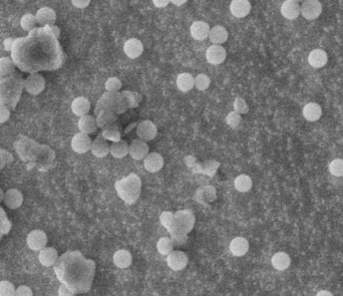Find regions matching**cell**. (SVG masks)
Returning a JSON list of instances; mask_svg holds the SVG:
<instances>
[{"instance_id": "obj_1", "label": "cell", "mask_w": 343, "mask_h": 296, "mask_svg": "<svg viewBox=\"0 0 343 296\" xmlns=\"http://www.w3.org/2000/svg\"><path fill=\"white\" fill-rule=\"evenodd\" d=\"M23 88L24 80L16 72L2 78L0 84V103L8 106L9 109H15Z\"/></svg>"}, {"instance_id": "obj_2", "label": "cell", "mask_w": 343, "mask_h": 296, "mask_svg": "<svg viewBox=\"0 0 343 296\" xmlns=\"http://www.w3.org/2000/svg\"><path fill=\"white\" fill-rule=\"evenodd\" d=\"M175 215L173 229L171 231L172 241L181 245L187 241V234L190 233L195 225V215L191 210H181Z\"/></svg>"}, {"instance_id": "obj_3", "label": "cell", "mask_w": 343, "mask_h": 296, "mask_svg": "<svg viewBox=\"0 0 343 296\" xmlns=\"http://www.w3.org/2000/svg\"><path fill=\"white\" fill-rule=\"evenodd\" d=\"M119 197L127 204H135L140 195L141 181L137 174H130L129 176L119 180L114 184Z\"/></svg>"}, {"instance_id": "obj_4", "label": "cell", "mask_w": 343, "mask_h": 296, "mask_svg": "<svg viewBox=\"0 0 343 296\" xmlns=\"http://www.w3.org/2000/svg\"><path fill=\"white\" fill-rule=\"evenodd\" d=\"M129 107L124 100L121 92L119 93H109L105 92L97 101L95 115L98 116L103 111H110L116 113L118 116L126 113Z\"/></svg>"}, {"instance_id": "obj_5", "label": "cell", "mask_w": 343, "mask_h": 296, "mask_svg": "<svg viewBox=\"0 0 343 296\" xmlns=\"http://www.w3.org/2000/svg\"><path fill=\"white\" fill-rule=\"evenodd\" d=\"M14 149L19 158L26 163H31L33 168L34 167V162L41 150V145L30 138L21 137L15 142Z\"/></svg>"}, {"instance_id": "obj_6", "label": "cell", "mask_w": 343, "mask_h": 296, "mask_svg": "<svg viewBox=\"0 0 343 296\" xmlns=\"http://www.w3.org/2000/svg\"><path fill=\"white\" fill-rule=\"evenodd\" d=\"M185 162L188 167H190L194 173H202L206 174L209 177H213L218 168L220 167V163L216 160H207L203 164H197L194 157L189 156L185 158Z\"/></svg>"}, {"instance_id": "obj_7", "label": "cell", "mask_w": 343, "mask_h": 296, "mask_svg": "<svg viewBox=\"0 0 343 296\" xmlns=\"http://www.w3.org/2000/svg\"><path fill=\"white\" fill-rule=\"evenodd\" d=\"M46 82L44 77L39 73H31L24 79L25 91L33 96L41 94L45 89Z\"/></svg>"}, {"instance_id": "obj_8", "label": "cell", "mask_w": 343, "mask_h": 296, "mask_svg": "<svg viewBox=\"0 0 343 296\" xmlns=\"http://www.w3.org/2000/svg\"><path fill=\"white\" fill-rule=\"evenodd\" d=\"M47 235L42 230H34L26 237L27 246L34 251H41L47 245Z\"/></svg>"}, {"instance_id": "obj_9", "label": "cell", "mask_w": 343, "mask_h": 296, "mask_svg": "<svg viewBox=\"0 0 343 296\" xmlns=\"http://www.w3.org/2000/svg\"><path fill=\"white\" fill-rule=\"evenodd\" d=\"M158 128L157 126L149 120L140 122L137 126V134L139 140L144 142H149L154 140L157 137Z\"/></svg>"}, {"instance_id": "obj_10", "label": "cell", "mask_w": 343, "mask_h": 296, "mask_svg": "<svg viewBox=\"0 0 343 296\" xmlns=\"http://www.w3.org/2000/svg\"><path fill=\"white\" fill-rule=\"evenodd\" d=\"M54 159H55L54 151L48 146L41 145V150L35 160L34 166H37L39 170L45 171L51 166Z\"/></svg>"}, {"instance_id": "obj_11", "label": "cell", "mask_w": 343, "mask_h": 296, "mask_svg": "<svg viewBox=\"0 0 343 296\" xmlns=\"http://www.w3.org/2000/svg\"><path fill=\"white\" fill-rule=\"evenodd\" d=\"M93 141L89 134L82 132L75 133L71 140V148L77 154H85L92 149Z\"/></svg>"}, {"instance_id": "obj_12", "label": "cell", "mask_w": 343, "mask_h": 296, "mask_svg": "<svg viewBox=\"0 0 343 296\" xmlns=\"http://www.w3.org/2000/svg\"><path fill=\"white\" fill-rule=\"evenodd\" d=\"M189 259L183 251H173L167 257L168 266L174 271H180L188 265Z\"/></svg>"}, {"instance_id": "obj_13", "label": "cell", "mask_w": 343, "mask_h": 296, "mask_svg": "<svg viewBox=\"0 0 343 296\" xmlns=\"http://www.w3.org/2000/svg\"><path fill=\"white\" fill-rule=\"evenodd\" d=\"M300 12L304 16V18L308 20H313L318 18V16L322 12V5L316 0H308L304 1L300 7Z\"/></svg>"}, {"instance_id": "obj_14", "label": "cell", "mask_w": 343, "mask_h": 296, "mask_svg": "<svg viewBox=\"0 0 343 296\" xmlns=\"http://www.w3.org/2000/svg\"><path fill=\"white\" fill-rule=\"evenodd\" d=\"M129 155L137 161L145 160V158L149 155V146L146 142L136 139L130 145Z\"/></svg>"}, {"instance_id": "obj_15", "label": "cell", "mask_w": 343, "mask_h": 296, "mask_svg": "<svg viewBox=\"0 0 343 296\" xmlns=\"http://www.w3.org/2000/svg\"><path fill=\"white\" fill-rule=\"evenodd\" d=\"M227 57L226 49L222 45H211L206 52V59L209 64L217 66L225 62Z\"/></svg>"}, {"instance_id": "obj_16", "label": "cell", "mask_w": 343, "mask_h": 296, "mask_svg": "<svg viewBox=\"0 0 343 296\" xmlns=\"http://www.w3.org/2000/svg\"><path fill=\"white\" fill-rule=\"evenodd\" d=\"M164 158L161 154L153 152L149 153V155L144 160V167L150 173H157L164 167Z\"/></svg>"}, {"instance_id": "obj_17", "label": "cell", "mask_w": 343, "mask_h": 296, "mask_svg": "<svg viewBox=\"0 0 343 296\" xmlns=\"http://www.w3.org/2000/svg\"><path fill=\"white\" fill-rule=\"evenodd\" d=\"M3 203L7 208L11 210L18 209L23 203V195L19 190L11 188V189H8L4 193Z\"/></svg>"}, {"instance_id": "obj_18", "label": "cell", "mask_w": 343, "mask_h": 296, "mask_svg": "<svg viewBox=\"0 0 343 296\" xmlns=\"http://www.w3.org/2000/svg\"><path fill=\"white\" fill-rule=\"evenodd\" d=\"M124 51L128 58L136 60L141 56L142 51H144V45L139 39L131 38L125 42Z\"/></svg>"}, {"instance_id": "obj_19", "label": "cell", "mask_w": 343, "mask_h": 296, "mask_svg": "<svg viewBox=\"0 0 343 296\" xmlns=\"http://www.w3.org/2000/svg\"><path fill=\"white\" fill-rule=\"evenodd\" d=\"M210 25L205 21H195L191 25V35L196 40H204L209 37Z\"/></svg>"}, {"instance_id": "obj_20", "label": "cell", "mask_w": 343, "mask_h": 296, "mask_svg": "<svg viewBox=\"0 0 343 296\" xmlns=\"http://www.w3.org/2000/svg\"><path fill=\"white\" fill-rule=\"evenodd\" d=\"M216 189L212 186L201 187L196 191L194 199L201 204H209L216 200Z\"/></svg>"}, {"instance_id": "obj_21", "label": "cell", "mask_w": 343, "mask_h": 296, "mask_svg": "<svg viewBox=\"0 0 343 296\" xmlns=\"http://www.w3.org/2000/svg\"><path fill=\"white\" fill-rule=\"evenodd\" d=\"M36 22L40 26H51L56 21V13L50 7H41L35 14Z\"/></svg>"}, {"instance_id": "obj_22", "label": "cell", "mask_w": 343, "mask_h": 296, "mask_svg": "<svg viewBox=\"0 0 343 296\" xmlns=\"http://www.w3.org/2000/svg\"><path fill=\"white\" fill-rule=\"evenodd\" d=\"M71 111L79 118L87 116L91 111V102L87 98L77 97L71 102Z\"/></svg>"}, {"instance_id": "obj_23", "label": "cell", "mask_w": 343, "mask_h": 296, "mask_svg": "<svg viewBox=\"0 0 343 296\" xmlns=\"http://www.w3.org/2000/svg\"><path fill=\"white\" fill-rule=\"evenodd\" d=\"M92 153L97 158H104L110 153V145L106 140L103 138V136L97 137L92 144Z\"/></svg>"}, {"instance_id": "obj_24", "label": "cell", "mask_w": 343, "mask_h": 296, "mask_svg": "<svg viewBox=\"0 0 343 296\" xmlns=\"http://www.w3.org/2000/svg\"><path fill=\"white\" fill-rule=\"evenodd\" d=\"M99 127L97 124V119L94 116L87 115L79 118L78 120V130L80 132L85 134H91L98 131Z\"/></svg>"}, {"instance_id": "obj_25", "label": "cell", "mask_w": 343, "mask_h": 296, "mask_svg": "<svg viewBox=\"0 0 343 296\" xmlns=\"http://www.w3.org/2000/svg\"><path fill=\"white\" fill-rule=\"evenodd\" d=\"M251 3L248 0H233L230 5L231 13L237 18H243L250 13Z\"/></svg>"}, {"instance_id": "obj_26", "label": "cell", "mask_w": 343, "mask_h": 296, "mask_svg": "<svg viewBox=\"0 0 343 296\" xmlns=\"http://www.w3.org/2000/svg\"><path fill=\"white\" fill-rule=\"evenodd\" d=\"M327 61L328 56L323 49H314L308 56V63L314 68H320L324 66Z\"/></svg>"}, {"instance_id": "obj_27", "label": "cell", "mask_w": 343, "mask_h": 296, "mask_svg": "<svg viewBox=\"0 0 343 296\" xmlns=\"http://www.w3.org/2000/svg\"><path fill=\"white\" fill-rule=\"evenodd\" d=\"M38 259L42 266L51 267L59 260V253L52 247H45L39 251Z\"/></svg>"}, {"instance_id": "obj_28", "label": "cell", "mask_w": 343, "mask_h": 296, "mask_svg": "<svg viewBox=\"0 0 343 296\" xmlns=\"http://www.w3.org/2000/svg\"><path fill=\"white\" fill-rule=\"evenodd\" d=\"M281 13L282 15L290 20L296 19L300 14V5L297 1H293V0H288L285 1L281 6Z\"/></svg>"}, {"instance_id": "obj_29", "label": "cell", "mask_w": 343, "mask_h": 296, "mask_svg": "<svg viewBox=\"0 0 343 296\" xmlns=\"http://www.w3.org/2000/svg\"><path fill=\"white\" fill-rule=\"evenodd\" d=\"M230 250L236 257L244 256L249 250V242L244 237H236L230 244Z\"/></svg>"}, {"instance_id": "obj_30", "label": "cell", "mask_w": 343, "mask_h": 296, "mask_svg": "<svg viewBox=\"0 0 343 296\" xmlns=\"http://www.w3.org/2000/svg\"><path fill=\"white\" fill-rule=\"evenodd\" d=\"M96 119H97L98 127L102 130H104L110 126L116 125V122L118 120V115L110 111H103L96 117Z\"/></svg>"}, {"instance_id": "obj_31", "label": "cell", "mask_w": 343, "mask_h": 296, "mask_svg": "<svg viewBox=\"0 0 343 296\" xmlns=\"http://www.w3.org/2000/svg\"><path fill=\"white\" fill-rule=\"evenodd\" d=\"M229 33L222 25H216L210 31L209 38L214 45H222L228 40Z\"/></svg>"}, {"instance_id": "obj_32", "label": "cell", "mask_w": 343, "mask_h": 296, "mask_svg": "<svg viewBox=\"0 0 343 296\" xmlns=\"http://www.w3.org/2000/svg\"><path fill=\"white\" fill-rule=\"evenodd\" d=\"M322 115L321 106L316 102H309L303 109V116L309 122H315L320 119Z\"/></svg>"}, {"instance_id": "obj_33", "label": "cell", "mask_w": 343, "mask_h": 296, "mask_svg": "<svg viewBox=\"0 0 343 296\" xmlns=\"http://www.w3.org/2000/svg\"><path fill=\"white\" fill-rule=\"evenodd\" d=\"M176 83H177L178 89L181 92L187 93L195 87V77L191 73L183 72L178 75Z\"/></svg>"}, {"instance_id": "obj_34", "label": "cell", "mask_w": 343, "mask_h": 296, "mask_svg": "<svg viewBox=\"0 0 343 296\" xmlns=\"http://www.w3.org/2000/svg\"><path fill=\"white\" fill-rule=\"evenodd\" d=\"M271 262H272V265L276 269V270L283 271L290 266L291 259L287 253L278 252L275 255H273Z\"/></svg>"}, {"instance_id": "obj_35", "label": "cell", "mask_w": 343, "mask_h": 296, "mask_svg": "<svg viewBox=\"0 0 343 296\" xmlns=\"http://www.w3.org/2000/svg\"><path fill=\"white\" fill-rule=\"evenodd\" d=\"M133 262L132 254L128 250H119L113 255V263L119 268H128Z\"/></svg>"}, {"instance_id": "obj_36", "label": "cell", "mask_w": 343, "mask_h": 296, "mask_svg": "<svg viewBox=\"0 0 343 296\" xmlns=\"http://www.w3.org/2000/svg\"><path fill=\"white\" fill-rule=\"evenodd\" d=\"M129 152L130 145L126 141L121 140L120 142L112 143V145H110V154L117 159L125 158L127 155H129Z\"/></svg>"}, {"instance_id": "obj_37", "label": "cell", "mask_w": 343, "mask_h": 296, "mask_svg": "<svg viewBox=\"0 0 343 296\" xmlns=\"http://www.w3.org/2000/svg\"><path fill=\"white\" fill-rule=\"evenodd\" d=\"M102 136L107 142H112V143H117L122 140V132L120 128L117 126V124L103 130Z\"/></svg>"}, {"instance_id": "obj_38", "label": "cell", "mask_w": 343, "mask_h": 296, "mask_svg": "<svg viewBox=\"0 0 343 296\" xmlns=\"http://www.w3.org/2000/svg\"><path fill=\"white\" fill-rule=\"evenodd\" d=\"M15 72V64L9 58L0 59V77L6 78Z\"/></svg>"}, {"instance_id": "obj_39", "label": "cell", "mask_w": 343, "mask_h": 296, "mask_svg": "<svg viewBox=\"0 0 343 296\" xmlns=\"http://www.w3.org/2000/svg\"><path fill=\"white\" fill-rule=\"evenodd\" d=\"M252 185H253L252 179L248 175H245V174L239 175L235 179V182H234L235 189L241 193H245V192L250 191L251 188H252Z\"/></svg>"}, {"instance_id": "obj_40", "label": "cell", "mask_w": 343, "mask_h": 296, "mask_svg": "<svg viewBox=\"0 0 343 296\" xmlns=\"http://www.w3.org/2000/svg\"><path fill=\"white\" fill-rule=\"evenodd\" d=\"M37 25L35 15L33 13H26L21 17L20 20V26L24 32L32 33V31H34L35 26Z\"/></svg>"}, {"instance_id": "obj_41", "label": "cell", "mask_w": 343, "mask_h": 296, "mask_svg": "<svg viewBox=\"0 0 343 296\" xmlns=\"http://www.w3.org/2000/svg\"><path fill=\"white\" fill-rule=\"evenodd\" d=\"M157 249L159 251V253H161L162 255H169L172 252H173L174 249V242L172 241V239L168 238V237H163L161 238L158 243H157Z\"/></svg>"}, {"instance_id": "obj_42", "label": "cell", "mask_w": 343, "mask_h": 296, "mask_svg": "<svg viewBox=\"0 0 343 296\" xmlns=\"http://www.w3.org/2000/svg\"><path fill=\"white\" fill-rule=\"evenodd\" d=\"M211 85L210 77L205 73H200L195 77V87L198 91L204 92Z\"/></svg>"}, {"instance_id": "obj_43", "label": "cell", "mask_w": 343, "mask_h": 296, "mask_svg": "<svg viewBox=\"0 0 343 296\" xmlns=\"http://www.w3.org/2000/svg\"><path fill=\"white\" fill-rule=\"evenodd\" d=\"M160 221H161L162 225L169 231V233H171V231H172V229H173V226H174L175 215L172 212H169V211L163 212L160 216Z\"/></svg>"}, {"instance_id": "obj_44", "label": "cell", "mask_w": 343, "mask_h": 296, "mask_svg": "<svg viewBox=\"0 0 343 296\" xmlns=\"http://www.w3.org/2000/svg\"><path fill=\"white\" fill-rule=\"evenodd\" d=\"M122 87H123V84L121 82V79L114 76L107 78L104 85L106 92H109V93H119L122 90Z\"/></svg>"}, {"instance_id": "obj_45", "label": "cell", "mask_w": 343, "mask_h": 296, "mask_svg": "<svg viewBox=\"0 0 343 296\" xmlns=\"http://www.w3.org/2000/svg\"><path fill=\"white\" fill-rule=\"evenodd\" d=\"M329 172L335 177L343 176V160L335 159L329 165Z\"/></svg>"}, {"instance_id": "obj_46", "label": "cell", "mask_w": 343, "mask_h": 296, "mask_svg": "<svg viewBox=\"0 0 343 296\" xmlns=\"http://www.w3.org/2000/svg\"><path fill=\"white\" fill-rule=\"evenodd\" d=\"M15 289L11 282L6 280L0 281V296H14Z\"/></svg>"}, {"instance_id": "obj_47", "label": "cell", "mask_w": 343, "mask_h": 296, "mask_svg": "<svg viewBox=\"0 0 343 296\" xmlns=\"http://www.w3.org/2000/svg\"><path fill=\"white\" fill-rule=\"evenodd\" d=\"M234 112L239 115H246L249 112V106L246 100L240 97H237L234 100Z\"/></svg>"}, {"instance_id": "obj_48", "label": "cell", "mask_w": 343, "mask_h": 296, "mask_svg": "<svg viewBox=\"0 0 343 296\" xmlns=\"http://www.w3.org/2000/svg\"><path fill=\"white\" fill-rule=\"evenodd\" d=\"M242 122V118H241V115H239L238 113L236 112H231V113H229L228 116L226 117V124L232 128V129H236L240 126Z\"/></svg>"}, {"instance_id": "obj_49", "label": "cell", "mask_w": 343, "mask_h": 296, "mask_svg": "<svg viewBox=\"0 0 343 296\" xmlns=\"http://www.w3.org/2000/svg\"><path fill=\"white\" fill-rule=\"evenodd\" d=\"M121 94H122V97H123L124 100L126 101L129 109H134V107H136L135 97H134L133 92H131V91H122Z\"/></svg>"}, {"instance_id": "obj_50", "label": "cell", "mask_w": 343, "mask_h": 296, "mask_svg": "<svg viewBox=\"0 0 343 296\" xmlns=\"http://www.w3.org/2000/svg\"><path fill=\"white\" fill-rule=\"evenodd\" d=\"M14 296H34V292L27 285H20L15 289Z\"/></svg>"}, {"instance_id": "obj_51", "label": "cell", "mask_w": 343, "mask_h": 296, "mask_svg": "<svg viewBox=\"0 0 343 296\" xmlns=\"http://www.w3.org/2000/svg\"><path fill=\"white\" fill-rule=\"evenodd\" d=\"M9 118H10V109L8 106L0 103V124L7 122Z\"/></svg>"}, {"instance_id": "obj_52", "label": "cell", "mask_w": 343, "mask_h": 296, "mask_svg": "<svg viewBox=\"0 0 343 296\" xmlns=\"http://www.w3.org/2000/svg\"><path fill=\"white\" fill-rule=\"evenodd\" d=\"M0 158H1V160L5 163L6 166H9L11 163H13L14 161L13 155L4 149H0Z\"/></svg>"}, {"instance_id": "obj_53", "label": "cell", "mask_w": 343, "mask_h": 296, "mask_svg": "<svg viewBox=\"0 0 343 296\" xmlns=\"http://www.w3.org/2000/svg\"><path fill=\"white\" fill-rule=\"evenodd\" d=\"M73 295H74V290H72L70 287H69L66 284L62 285L59 289V296H73Z\"/></svg>"}, {"instance_id": "obj_54", "label": "cell", "mask_w": 343, "mask_h": 296, "mask_svg": "<svg viewBox=\"0 0 343 296\" xmlns=\"http://www.w3.org/2000/svg\"><path fill=\"white\" fill-rule=\"evenodd\" d=\"M71 3L73 6L80 8V9H83V8L88 7L90 5L91 0H72Z\"/></svg>"}, {"instance_id": "obj_55", "label": "cell", "mask_w": 343, "mask_h": 296, "mask_svg": "<svg viewBox=\"0 0 343 296\" xmlns=\"http://www.w3.org/2000/svg\"><path fill=\"white\" fill-rule=\"evenodd\" d=\"M14 43H15V39H14V38L8 37V38L4 39L3 45H4L5 50H6V51H12V49H13V47H14Z\"/></svg>"}, {"instance_id": "obj_56", "label": "cell", "mask_w": 343, "mask_h": 296, "mask_svg": "<svg viewBox=\"0 0 343 296\" xmlns=\"http://www.w3.org/2000/svg\"><path fill=\"white\" fill-rule=\"evenodd\" d=\"M154 5L156 7H159V8H163V7H166L167 5L170 4V0H154Z\"/></svg>"}, {"instance_id": "obj_57", "label": "cell", "mask_w": 343, "mask_h": 296, "mask_svg": "<svg viewBox=\"0 0 343 296\" xmlns=\"http://www.w3.org/2000/svg\"><path fill=\"white\" fill-rule=\"evenodd\" d=\"M48 28H49L50 32L52 33V34H53L57 39H59L60 36H61V30H60L59 28H57L56 25H51V26H48Z\"/></svg>"}, {"instance_id": "obj_58", "label": "cell", "mask_w": 343, "mask_h": 296, "mask_svg": "<svg viewBox=\"0 0 343 296\" xmlns=\"http://www.w3.org/2000/svg\"><path fill=\"white\" fill-rule=\"evenodd\" d=\"M133 94L135 97V103H136V107H137L142 101V95L140 93H137V92H133Z\"/></svg>"}, {"instance_id": "obj_59", "label": "cell", "mask_w": 343, "mask_h": 296, "mask_svg": "<svg viewBox=\"0 0 343 296\" xmlns=\"http://www.w3.org/2000/svg\"><path fill=\"white\" fill-rule=\"evenodd\" d=\"M171 2H172V4H174L176 6H181V5L186 4L188 1H187V0H180V1H179V0H172Z\"/></svg>"}, {"instance_id": "obj_60", "label": "cell", "mask_w": 343, "mask_h": 296, "mask_svg": "<svg viewBox=\"0 0 343 296\" xmlns=\"http://www.w3.org/2000/svg\"><path fill=\"white\" fill-rule=\"evenodd\" d=\"M316 296H333V294L328 290H321L316 294Z\"/></svg>"}, {"instance_id": "obj_61", "label": "cell", "mask_w": 343, "mask_h": 296, "mask_svg": "<svg viewBox=\"0 0 343 296\" xmlns=\"http://www.w3.org/2000/svg\"><path fill=\"white\" fill-rule=\"evenodd\" d=\"M3 200H4V192L1 188H0V203H2Z\"/></svg>"}, {"instance_id": "obj_62", "label": "cell", "mask_w": 343, "mask_h": 296, "mask_svg": "<svg viewBox=\"0 0 343 296\" xmlns=\"http://www.w3.org/2000/svg\"><path fill=\"white\" fill-rule=\"evenodd\" d=\"M6 165H5V163L3 162V161L1 160V158H0V171H1L4 167H5Z\"/></svg>"}, {"instance_id": "obj_63", "label": "cell", "mask_w": 343, "mask_h": 296, "mask_svg": "<svg viewBox=\"0 0 343 296\" xmlns=\"http://www.w3.org/2000/svg\"><path fill=\"white\" fill-rule=\"evenodd\" d=\"M1 79H2V78H1V77H0V84H1Z\"/></svg>"}]
</instances>
